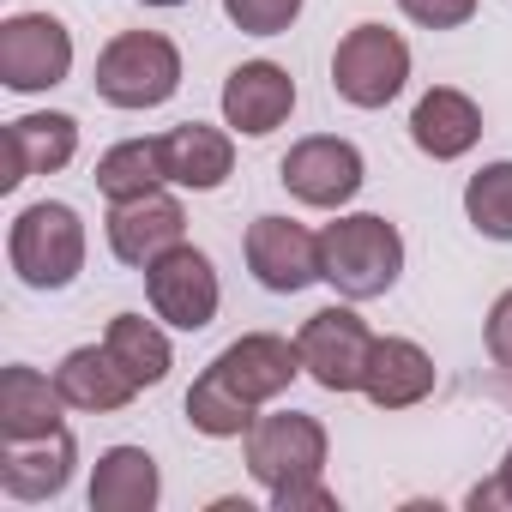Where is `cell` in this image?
<instances>
[{
    "instance_id": "obj_1",
    "label": "cell",
    "mask_w": 512,
    "mask_h": 512,
    "mask_svg": "<svg viewBox=\"0 0 512 512\" xmlns=\"http://www.w3.org/2000/svg\"><path fill=\"white\" fill-rule=\"evenodd\" d=\"M404 272V235L380 211H350L320 229V284H332L344 302H374Z\"/></svg>"
},
{
    "instance_id": "obj_2",
    "label": "cell",
    "mask_w": 512,
    "mask_h": 512,
    "mask_svg": "<svg viewBox=\"0 0 512 512\" xmlns=\"http://www.w3.org/2000/svg\"><path fill=\"white\" fill-rule=\"evenodd\" d=\"M7 260L31 290H67L85 272V217L67 199H37L7 229Z\"/></svg>"
},
{
    "instance_id": "obj_3",
    "label": "cell",
    "mask_w": 512,
    "mask_h": 512,
    "mask_svg": "<svg viewBox=\"0 0 512 512\" xmlns=\"http://www.w3.org/2000/svg\"><path fill=\"white\" fill-rule=\"evenodd\" d=\"M91 85L109 109H163L181 91V49L163 31H121L103 43Z\"/></svg>"
},
{
    "instance_id": "obj_4",
    "label": "cell",
    "mask_w": 512,
    "mask_h": 512,
    "mask_svg": "<svg viewBox=\"0 0 512 512\" xmlns=\"http://www.w3.org/2000/svg\"><path fill=\"white\" fill-rule=\"evenodd\" d=\"M247 446V476L260 482L266 494L290 488V482H308V476H326V422L308 416V410H272V416H253V428L241 434Z\"/></svg>"
},
{
    "instance_id": "obj_5",
    "label": "cell",
    "mask_w": 512,
    "mask_h": 512,
    "mask_svg": "<svg viewBox=\"0 0 512 512\" xmlns=\"http://www.w3.org/2000/svg\"><path fill=\"white\" fill-rule=\"evenodd\" d=\"M410 85V43L386 25H356L332 49V91L350 109H386Z\"/></svg>"
},
{
    "instance_id": "obj_6",
    "label": "cell",
    "mask_w": 512,
    "mask_h": 512,
    "mask_svg": "<svg viewBox=\"0 0 512 512\" xmlns=\"http://www.w3.org/2000/svg\"><path fill=\"white\" fill-rule=\"evenodd\" d=\"M296 344H302V368L320 392H338V398L362 392V374H368V356H374V326L350 302L308 314Z\"/></svg>"
},
{
    "instance_id": "obj_7",
    "label": "cell",
    "mask_w": 512,
    "mask_h": 512,
    "mask_svg": "<svg viewBox=\"0 0 512 512\" xmlns=\"http://www.w3.org/2000/svg\"><path fill=\"white\" fill-rule=\"evenodd\" d=\"M145 296H151V314L175 332H205L223 308V284H217V266L211 253H199L193 241L169 247L163 260L145 266Z\"/></svg>"
},
{
    "instance_id": "obj_8",
    "label": "cell",
    "mask_w": 512,
    "mask_h": 512,
    "mask_svg": "<svg viewBox=\"0 0 512 512\" xmlns=\"http://www.w3.org/2000/svg\"><path fill=\"white\" fill-rule=\"evenodd\" d=\"M67 73H73V31L55 13H13L0 25V85L7 91L37 97L67 85Z\"/></svg>"
},
{
    "instance_id": "obj_9",
    "label": "cell",
    "mask_w": 512,
    "mask_h": 512,
    "mask_svg": "<svg viewBox=\"0 0 512 512\" xmlns=\"http://www.w3.org/2000/svg\"><path fill=\"white\" fill-rule=\"evenodd\" d=\"M278 181L290 187V199H302V205H314V211H344V205L362 193L368 163H362V151H356L350 139H338V133H308V139H296V145L284 151Z\"/></svg>"
},
{
    "instance_id": "obj_10",
    "label": "cell",
    "mask_w": 512,
    "mask_h": 512,
    "mask_svg": "<svg viewBox=\"0 0 512 512\" xmlns=\"http://www.w3.org/2000/svg\"><path fill=\"white\" fill-rule=\"evenodd\" d=\"M241 253L247 272L272 296H302L308 284H320V235L296 217H253Z\"/></svg>"
},
{
    "instance_id": "obj_11",
    "label": "cell",
    "mask_w": 512,
    "mask_h": 512,
    "mask_svg": "<svg viewBox=\"0 0 512 512\" xmlns=\"http://www.w3.org/2000/svg\"><path fill=\"white\" fill-rule=\"evenodd\" d=\"M103 235H109V253H115L121 266L145 272L151 260H163L169 247L187 241V211H181L175 193L151 187V193H139V199H115L109 217H103Z\"/></svg>"
},
{
    "instance_id": "obj_12",
    "label": "cell",
    "mask_w": 512,
    "mask_h": 512,
    "mask_svg": "<svg viewBox=\"0 0 512 512\" xmlns=\"http://www.w3.org/2000/svg\"><path fill=\"white\" fill-rule=\"evenodd\" d=\"M296 115V79L278 61H241L223 79V127L247 133V139H266Z\"/></svg>"
},
{
    "instance_id": "obj_13",
    "label": "cell",
    "mask_w": 512,
    "mask_h": 512,
    "mask_svg": "<svg viewBox=\"0 0 512 512\" xmlns=\"http://www.w3.org/2000/svg\"><path fill=\"white\" fill-rule=\"evenodd\" d=\"M211 368H217L247 404H272V398L290 392L296 374H308V368H302V344H296V338H278V332H241L235 344L217 350Z\"/></svg>"
},
{
    "instance_id": "obj_14",
    "label": "cell",
    "mask_w": 512,
    "mask_h": 512,
    "mask_svg": "<svg viewBox=\"0 0 512 512\" xmlns=\"http://www.w3.org/2000/svg\"><path fill=\"white\" fill-rule=\"evenodd\" d=\"M73 464H79V440L67 428H55L43 440H7V452H0V488L25 506H37L73 482Z\"/></svg>"
},
{
    "instance_id": "obj_15",
    "label": "cell",
    "mask_w": 512,
    "mask_h": 512,
    "mask_svg": "<svg viewBox=\"0 0 512 512\" xmlns=\"http://www.w3.org/2000/svg\"><path fill=\"white\" fill-rule=\"evenodd\" d=\"M410 139H416L422 157H434V163H458V157L476 151V139H482V109H476V97H464L458 85H434V91H422L416 109H410Z\"/></svg>"
},
{
    "instance_id": "obj_16",
    "label": "cell",
    "mask_w": 512,
    "mask_h": 512,
    "mask_svg": "<svg viewBox=\"0 0 512 512\" xmlns=\"http://www.w3.org/2000/svg\"><path fill=\"white\" fill-rule=\"evenodd\" d=\"M55 386L67 398V410H85V416H109V410H127L139 398V380L115 362L109 344H79L61 356L55 368Z\"/></svg>"
},
{
    "instance_id": "obj_17",
    "label": "cell",
    "mask_w": 512,
    "mask_h": 512,
    "mask_svg": "<svg viewBox=\"0 0 512 512\" xmlns=\"http://www.w3.org/2000/svg\"><path fill=\"white\" fill-rule=\"evenodd\" d=\"M157 145H163V175L187 193H217L235 175V139L223 127L181 121L169 133H157Z\"/></svg>"
},
{
    "instance_id": "obj_18",
    "label": "cell",
    "mask_w": 512,
    "mask_h": 512,
    "mask_svg": "<svg viewBox=\"0 0 512 512\" xmlns=\"http://www.w3.org/2000/svg\"><path fill=\"white\" fill-rule=\"evenodd\" d=\"M362 392H368L374 410H410L434 392V356L416 338H374Z\"/></svg>"
},
{
    "instance_id": "obj_19",
    "label": "cell",
    "mask_w": 512,
    "mask_h": 512,
    "mask_svg": "<svg viewBox=\"0 0 512 512\" xmlns=\"http://www.w3.org/2000/svg\"><path fill=\"white\" fill-rule=\"evenodd\" d=\"M61 410H67V398L49 374H37L25 362L0 368V440H43V434L67 428Z\"/></svg>"
},
{
    "instance_id": "obj_20",
    "label": "cell",
    "mask_w": 512,
    "mask_h": 512,
    "mask_svg": "<svg viewBox=\"0 0 512 512\" xmlns=\"http://www.w3.org/2000/svg\"><path fill=\"white\" fill-rule=\"evenodd\" d=\"M7 145H13V175L7 187L31 181V175H55L79 157V121L61 115V109H43V115H19L7 121Z\"/></svg>"
},
{
    "instance_id": "obj_21",
    "label": "cell",
    "mask_w": 512,
    "mask_h": 512,
    "mask_svg": "<svg viewBox=\"0 0 512 512\" xmlns=\"http://www.w3.org/2000/svg\"><path fill=\"white\" fill-rule=\"evenodd\" d=\"M163 500L157 458L145 446H109L91 470V512H151Z\"/></svg>"
},
{
    "instance_id": "obj_22",
    "label": "cell",
    "mask_w": 512,
    "mask_h": 512,
    "mask_svg": "<svg viewBox=\"0 0 512 512\" xmlns=\"http://www.w3.org/2000/svg\"><path fill=\"white\" fill-rule=\"evenodd\" d=\"M103 344H109V350H115V362L139 380V392H145V386H163V380H169V368H175V350H169L163 326H151L145 314H115V320H109V332H103Z\"/></svg>"
},
{
    "instance_id": "obj_23",
    "label": "cell",
    "mask_w": 512,
    "mask_h": 512,
    "mask_svg": "<svg viewBox=\"0 0 512 512\" xmlns=\"http://www.w3.org/2000/svg\"><path fill=\"white\" fill-rule=\"evenodd\" d=\"M253 416H260V404H247L217 368H205L193 386H187V422L205 434V440H241L253 428Z\"/></svg>"
},
{
    "instance_id": "obj_24",
    "label": "cell",
    "mask_w": 512,
    "mask_h": 512,
    "mask_svg": "<svg viewBox=\"0 0 512 512\" xmlns=\"http://www.w3.org/2000/svg\"><path fill=\"white\" fill-rule=\"evenodd\" d=\"M163 145L157 139H121L97 157V193L115 205V199H139L151 187H163Z\"/></svg>"
},
{
    "instance_id": "obj_25",
    "label": "cell",
    "mask_w": 512,
    "mask_h": 512,
    "mask_svg": "<svg viewBox=\"0 0 512 512\" xmlns=\"http://www.w3.org/2000/svg\"><path fill=\"white\" fill-rule=\"evenodd\" d=\"M464 217H470L476 235L512 241V157L482 163V169L464 181Z\"/></svg>"
},
{
    "instance_id": "obj_26",
    "label": "cell",
    "mask_w": 512,
    "mask_h": 512,
    "mask_svg": "<svg viewBox=\"0 0 512 512\" xmlns=\"http://www.w3.org/2000/svg\"><path fill=\"white\" fill-rule=\"evenodd\" d=\"M302 7H308V0H223L229 25L247 31V37H284L302 19Z\"/></svg>"
},
{
    "instance_id": "obj_27",
    "label": "cell",
    "mask_w": 512,
    "mask_h": 512,
    "mask_svg": "<svg viewBox=\"0 0 512 512\" xmlns=\"http://www.w3.org/2000/svg\"><path fill=\"white\" fill-rule=\"evenodd\" d=\"M476 7L482 0H398V13L422 31H458V25L476 19Z\"/></svg>"
},
{
    "instance_id": "obj_28",
    "label": "cell",
    "mask_w": 512,
    "mask_h": 512,
    "mask_svg": "<svg viewBox=\"0 0 512 512\" xmlns=\"http://www.w3.org/2000/svg\"><path fill=\"white\" fill-rule=\"evenodd\" d=\"M482 344H488L494 368L512 380V290L494 296V308H488V320H482Z\"/></svg>"
},
{
    "instance_id": "obj_29",
    "label": "cell",
    "mask_w": 512,
    "mask_h": 512,
    "mask_svg": "<svg viewBox=\"0 0 512 512\" xmlns=\"http://www.w3.org/2000/svg\"><path fill=\"white\" fill-rule=\"evenodd\" d=\"M272 506H278V512H332V506H338V494L326 488V476H308V482L278 488V494H272Z\"/></svg>"
},
{
    "instance_id": "obj_30",
    "label": "cell",
    "mask_w": 512,
    "mask_h": 512,
    "mask_svg": "<svg viewBox=\"0 0 512 512\" xmlns=\"http://www.w3.org/2000/svg\"><path fill=\"white\" fill-rule=\"evenodd\" d=\"M470 506H476V512H482V506H512V446H506V458H500V476L470 488Z\"/></svg>"
},
{
    "instance_id": "obj_31",
    "label": "cell",
    "mask_w": 512,
    "mask_h": 512,
    "mask_svg": "<svg viewBox=\"0 0 512 512\" xmlns=\"http://www.w3.org/2000/svg\"><path fill=\"white\" fill-rule=\"evenodd\" d=\"M139 7H187V0H139Z\"/></svg>"
}]
</instances>
